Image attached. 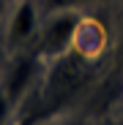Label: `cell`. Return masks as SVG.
<instances>
[{"mask_svg":"<svg viewBox=\"0 0 123 125\" xmlns=\"http://www.w3.org/2000/svg\"><path fill=\"white\" fill-rule=\"evenodd\" d=\"M82 25V16L77 11H60V14H49V19L41 27L38 35V57L47 60H57L74 49L77 41V30Z\"/></svg>","mask_w":123,"mask_h":125,"instance_id":"cell-1","label":"cell"},{"mask_svg":"<svg viewBox=\"0 0 123 125\" xmlns=\"http://www.w3.org/2000/svg\"><path fill=\"white\" fill-rule=\"evenodd\" d=\"M38 30V3L36 0H19L14 6L8 25H6V46L19 52Z\"/></svg>","mask_w":123,"mask_h":125,"instance_id":"cell-2","label":"cell"},{"mask_svg":"<svg viewBox=\"0 0 123 125\" xmlns=\"http://www.w3.org/2000/svg\"><path fill=\"white\" fill-rule=\"evenodd\" d=\"M38 52H22V54H16L14 62L8 65L3 82H0V87L6 90V95L14 101V106L19 101H22V95L27 93V87L33 84V79H36V71H38Z\"/></svg>","mask_w":123,"mask_h":125,"instance_id":"cell-3","label":"cell"},{"mask_svg":"<svg viewBox=\"0 0 123 125\" xmlns=\"http://www.w3.org/2000/svg\"><path fill=\"white\" fill-rule=\"evenodd\" d=\"M104 44H107L104 27L98 22H93V19H82V25L77 30V41H74V52L82 54V57H88V60H93L101 49H104Z\"/></svg>","mask_w":123,"mask_h":125,"instance_id":"cell-4","label":"cell"},{"mask_svg":"<svg viewBox=\"0 0 123 125\" xmlns=\"http://www.w3.org/2000/svg\"><path fill=\"white\" fill-rule=\"evenodd\" d=\"M82 0H44V11L47 14H60V11H77Z\"/></svg>","mask_w":123,"mask_h":125,"instance_id":"cell-5","label":"cell"},{"mask_svg":"<svg viewBox=\"0 0 123 125\" xmlns=\"http://www.w3.org/2000/svg\"><path fill=\"white\" fill-rule=\"evenodd\" d=\"M11 112H14V101L6 95V90H3V87H0V125H8Z\"/></svg>","mask_w":123,"mask_h":125,"instance_id":"cell-6","label":"cell"},{"mask_svg":"<svg viewBox=\"0 0 123 125\" xmlns=\"http://www.w3.org/2000/svg\"><path fill=\"white\" fill-rule=\"evenodd\" d=\"M16 125H38V117H36V114H27V117H22V120H19Z\"/></svg>","mask_w":123,"mask_h":125,"instance_id":"cell-7","label":"cell"},{"mask_svg":"<svg viewBox=\"0 0 123 125\" xmlns=\"http://www.w3.org/2000/svg\"><path fill=\"white\" fill-rule=\"evenodd\" d=\"M0 8H3V0H0Z\"/></svg>","mask_w":123,"mask_h":125,"instance_id":"cell-8","label":"cell"}]
</instances>
